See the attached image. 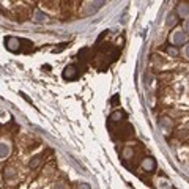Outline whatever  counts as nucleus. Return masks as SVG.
I'll return each mask as SVG.
<instances>
[{"label":"nucleus","instance_id":"20e7f679","mask_svg":"<svg viewBox=\"0 0 189 189\" xmlns=\"http://www.w3.org/2000/svg\"><path fill=\"white\" fill-rule=\"evenodd\" d=\"M172 41H173L175 44H180V43H183V41H184V33L181 32V30H177V32L173 33V38H172Z\"/></svg>","mask_w":189,"mask_h":189},{"label":"nucleus","instance_id":"9d476101","mask_svg":"<svg viewBox=\"0 0 189 189\" xmlns=\"http://www.w3.org/2000/svg\"><path fill=\"white\" fill-rule=\"evenodd\" d=\"M184 25H186V32H189V20H187V22H186Z\"/></svg>","mask_w":189,"mask_h":189},{"label":"nucleus","instance_id":"9b49d317","mask_svg":"<svg viewBox=\"0 0 189 189\" xmlns=\"http://www.w3.org/2000/svg\"><path fill=\"white\" fill-rule=\"evenodd\" d=\"M186 51H187V57H189V46H187V49H186Z\"/></svg>","mask_w":189,"mask_h":189},{"label":"nucleus","instance_id":"0eeeda50","mask_svg":"<svg viewBox=\"0 0 189 189\" xmlns=\"http://www.w3.org/2000/svg\"><path fill=\"white\" fill-rule=\"evenodd\" d=\"M35 19H36V20H44L46 16H44L41 11H36V13H35Z\"/></svg>","mask_w":189,"mask_h":189},{"label":"nucleus","instance_id":"7ed1b4c3","mask_svg":"<svg viewBox=\"0 0 189 189\" xmlns=\"http://www.w3.org/2000/svg\"><path fill=\"white\" fill-rule=\"evenodd\" d=\"M10 151H11V148H10L8 143L0 142V158H6V156L10 155Z\"/></svg>","mask_w":189,"mask_h":189},{"label":"nucleus","instance_id":"39448f33","mask_svg":"<svg viewBox=\"0 0 189 189\" xmlns=\"http://www.w3.org/2000/svg\"><path fill=\"white\" fill-rule=\"evenodd\" d=\"M143 167H145V169L153 170V167H155V161H153V159H146L145 162H143Z\"/></svg>","mask_w":189,"mask_h":189},{"label":"nucleus","instance_id":"f03ea898","mask_svg":"<svg viewBox=\"0 0 189 189\" xmlns=\"http://www.w3.org/2000/svg\"><path fill=\"white\" fill-rule=\"evenodd\" d=\"M63 77L69 79V80H74L79 77V69L76 68L74 65H68L65 69H63Z\"/></svg>","mask_w":189,"mask_h":189},{"label":"nucleus","instance_id":"423d86ee","mask_svg":"<svg viewBox=\"0 0 189 189\" xmlns=\"http://www.w3.org/2000/svg\"><path fill=\"white\" fill-rule=\"evenodd\" d=\"M39 162H41V156H36V158H35L32 162H30V167H32V169H35V167H36Z\"/></svg>","mask_w":189,"mask_h":189},{"label":"nucleus","instance_id":"6e6552de","mask_svg":"<svg viewBox=\"0 0 189 189\" xmlns=\"http://www.w3.org/2000/svg\"><path fill=\"white\" fill-rule=\"evenodd\" d=\"M169 54H172V55H177L178 54V51L175 47H169Z\"/></svg>","mask_w":189,"mask_h":189},{"label":"nucleus","instance_id":"1a4fd4ad","mask_svg":"<svg viewBox=\"0 0 189 189\" xmlns=\"http://www.w3.org/2000/svg\"><path fill=\"white\" fill-rule=\"evenodd\" d=\"M80 189H90V186H88V184H82Z\"/></svg>","mask_w":189,"mask_h":189},{"label":"nucleus","instance_id":"f257e3e1","mask_svg":"<svg viewBox=\"0 0 189 189\" xmlns=\"http://www.w3.org/2000/svg\"><path fill=\"white\" fill-rule=\"evenodd\" d=\"M5 46H6L8 51L17 52L19 49H20V39L16 38V36H8V38H5Z\"/></svg>","mask_w":189,"mask_h":189}]
</instances>
